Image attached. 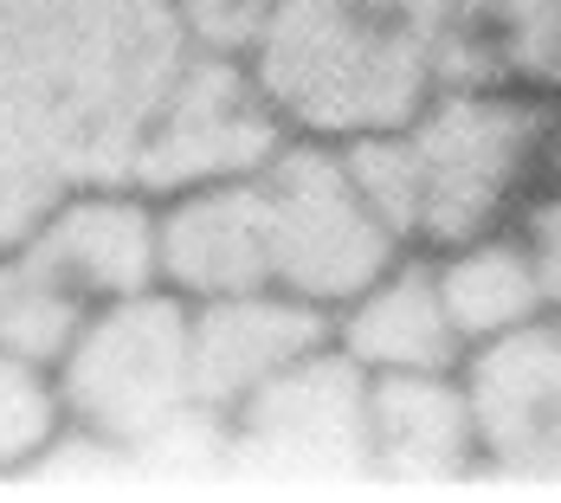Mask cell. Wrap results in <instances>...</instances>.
I'll return each instance as SVG.
<instances>
[{
    "mask_svg": "<svg viewBox=\"0 0 561 503\" xmlns=\"http://www.w3.org/2000/svg\"><path fill=\"white\" fill-rule=\"evenodd\" d=\"M84 323H91V304L26 239H7L0 245V348L58 368Z\"/></svg>",
    "mask_w": 561,
    "mask_h": 503,
    "instance_id": "obj_16",
    "label": "cell"
},
{
    "mask_svg": "<svg viewBox=\"0 0 561 503\" xmlns=\"http://www.w3.org/2000/svg\"><path fill=\"white\" fill-rule=\"evenodd\" d=\"M91 310L162 290V207L136 181L71 187L39 226L20 232Z\"/></svg>",
    "mask_w": 561,
    "mask_h": 503,
    "instance_id": "obj_10",
    "label": "cell"
},
{
    "mask_svg": "<svg viewBox=\"0 0 561 503\" xmlns=\"http://www.w3.org/2000/svg\"><path fill=\"white\" fill-rule=\"evenodd\" d=\"M284 142H290V129H284L278 104L265 98L259 71L245 65V53L194 46L142 129L129 181L149 187L156 201L181 194V187H207V181H245Z\"/></svg>",
    "mask_w": 561,
    "mask_h": 503,
    "instance_id": "obj_6",
    "label": "cell"
},
{
    "mask_svg": "<svg viewBox=\"0 0 561 503\" xmlns=\"http://www.w3.org/2000/svg\"><path fill=\"white\" fill-rule=\"evenodd\" d=\"M187 53L174 0H0V245L71 187L129 181Z\"/></svg>",
    "mask_w": 561,
    "mask_h": 503,
    "instance_id": "obj_1",
    "label": "cell"
},
{
    "mask_svg": "<svg viewBox=\"0 0 561 503\" xmlns=\"http://www.w3.org/2000/svg\"><path fill=\"white\" fill-rule=\"evenodd\" d=\"M330 342L362 375H439L465 368V342L451 330L446 290L433 272V252H400L362 297H348L330 317Z\"/></svg>",
    "mask_w": 561,
    "mask_h": 503,
    "instance_id": "obj_12",
    "label": "cell"
},
{
    "mask_svg": "<svg viewBox=\"0 0 561 503\" xmlns=\"http://www.w3.org/2000/svg\"><path fill=\"white\" fill-rule=\"evenodd\" d=\"M556 123V98L510 84H439L407 123L348 136L342 156L407 245L446 252L516 226L549 168Z\"/></svg>",
    "mask_w": 561,
    "mask_h": 503,
    "instance_id": "obj_2",
    "label": "cell"
},
{
    "mask_svg": "<svg viewBox=\"0 0 561 503\" xmlns=\"http://www.w3.org/2000/svg\"><path fill=\"white\" fill-rule=\"evenodd\" d=\"M226 433L265 465L297 471H368V375L336 342L259 388Z\"/></svg>",
    "mask_w": 561,
    "mask_h": 503,
    "instance_id": "obj_8",
    "label": "cell"
},
{
    "mask_svg": "<svg viewBox=\"0 0 561 503\" xmlns=\"http://www.w3.org/2000/svg\"><path fill=\"white\" fill-rule=\"evenodd\" d=\"M272 7L278 0H174L187 46H207V53H252Z\"/></svg>",
    "mask_w": 561,
    "mask_h": 503,
    "instance_id": "obj_18",
    "label": "cell"
},
{
    "mask_svg": "<svg viewBox=\"0 0 561 503\" xmlns=\"http://www.w3.org/2000/svg\"><path fill=\"white\" fill-rule=\"evenodd\" d=\"M446 84H510L561 104V0H458Z\"/></svg>",
    "mask_w": 561,
    "mask_h": 503,
    "instance_id": "obj_14",
    "label": "cell"
},
{
    "mask_svg": "<svg viewBox=\"0 0 561 503\" xmlns=\"http://www.w3.org/2000/svg\"><path fill=\"white\" fill-rule=\"evenodd\" d=\"M252 181H259V214H265L272 290L323 317H336L400 252H413L388 214L368 201V187L355 181L342 142L290 136Z\"/></svg>",
    "mask_w": 561,
    "mask_h": 503,
    "instance_id": "obj_4",
    "label": "cell"
},
{
    "mask_svg": "<svg viewBox=\"0 0 561 503\" xmlns=\"http://www.w3.org/2000/svg\"><path fill=\"white\" fill-rule=\"evenodd\" d=\"M71 433L98 446L149 451L201 420L187 375V304L174 290H142L91 310V323L58 362Z\"/></svg>",
    "mask_w": 561,
    "mask_h": 503,
    "instance_id": "obj_5",
    "label": "cell"
},
{
    "mask_svg": "<svg viewBox=\"0 0 561 503\" xmlns=\"http://www.w3.org/2000/svg\"><path fill=\"white\" fill-rule=\"evenodd\" d=\"M162 290L181 304H214L239 290H272L259 181H207L162 194Z\"/></svg>",
    "mask_w": 561,
    "mask_h": 503,
    "instance_id": "obj_11",
    "label": "cell"
},
{
    "mask_svg": "<svg viewBox=\"0 0 561 503\" xmlns=\"http://www.w3.org/2000/svg\"><path fill=\"white\" fill-rule=\"evenodd\" d=\"M478 465L504 478L561 484V317H536L465 355Z\"/></svg>",
    "mask_w": 561,
    "mask_h": 503,
    "instance_id": "obj_7",
    "label": "cell"
},
{
    "mask_svg": "<svg viewBox=\"0 0 561 503\" xmlns=\"http://www.w3.org/2000/svg\"><path fill=\"white\" fill-rule=\"evenodd\" d=\"M330 348V317L284 297V290H239L214 304H187V375L201 420L226 426L259 388L284 368Z\"/></svg>",
    "mask_w": 561,
    "mask_h": 503,
    "instance_id": "obj_9",
    "label": "cell"
},
{
    "mask_svg": "<svg viewBox=\"0 0 561 503\" xmlns=\"http://www.w3.org/2000/svg\"><path fill=\"white\" fill-rule=\"evenodd\" d=\"M458 0H278L245 65L290 136L393 129L451 78Z\"/></svg>",
    "mask_w": 561,
    "mask_h": 503,
    "instance_id": "obj_3",
    "label": "cell"
},
{
    "mask_svg": "<svg viewBox=\"0 0 561 503\" xmlns=\"http://www.w3.org/2000/svg\"><path fill=\"white\" fill-rule=\"evenodd\" d=\"M516 232H523V245H529V259H536V278H542L549 310L561 317V168H542L536 194H529L523 214H516Z\"/></svg>",
    "mask_w": 561,
    "mask_h": 503,
    "instance_id": "obj_19",
    "label": "cell"
},
{
    "mask_svg": "<svg viewBox=\"0 0 561 503\" xmlns=\"http://www.w3.org/2000/svg\"><path fill=\"white\" fill-rule=\"evenodd\" d=\"M71 433L58 368L0 348V471H26Z\"/></svg>",
    "mask_w": 561,
    "mask_h": 503,
    "instance_id": "obj_17",
    "label": "cell"
},
{
    "mask_svg": "<svg viewBox=\"0 0 561 503\" xmlns=\"http://www.w3.org/2000/svg\"><path fill=\"white\" fill-rule=\"evenodd\" d=\"M433 272H439V290H446L451 330L465 342V355L523 330V323H536V317H549L536 259H529L516 226H497V232H478L465 245L433 252Z\"/></svg>",
    "mask_w": 561,
    "mask_h": 503,
    "instance_id": "obj_15",
    "label": "cell"
},
{
    "mask_svg": "<svg viewBox=\"0 0 561 503\" xmlns=\"http://www.w3.org/2000/svg\"><path fill=\"white\" fill-rule=\"evenodd\" d=\"M368 471L446 484L478 471V426L458 368L439 375H368Z\"/></svg>",
    "mask_w": 561,
    "mask_h": 503,
    "instance_id": "obj_13",
    "label": "cell"
}]
</instances>
